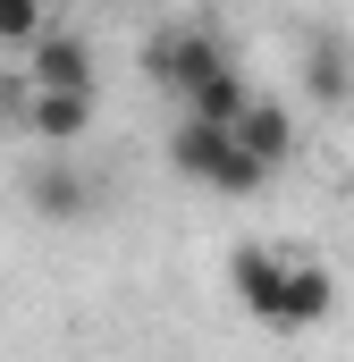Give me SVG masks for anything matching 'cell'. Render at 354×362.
<instances>
[{"mask_svg": "<svg viewBox=\"0 0 354 362\" xmlns=\"http://www.w3.org/2000/svg\"><path fill=\"white\" fill-rule=\"evenodd\" d=\"M278 278H287V253H278V245H236V253H228V286H236V303H245L262 329H270V312H278Z\"/></svg>", "mask_w": 354, "mask_h": 362, "instance_id": "8992f818", "label": "cell"}, {"mask_svg": "<svg viewBox=\"0 0 354 362\" xmlns=\"http://www.w3.org/2000/svg\"><path fill=\"white\" fill-rule=\"evenodd\" d=\"M144 68H152V85H169L177 101H185L194 85H211V76L236 68V59H228V42L202 34V25H161V34L144 42Z\"/></svg>", "mask_w": 354, "mask_h": 362, "instance_id": "7a4b0ae2", "label": "cell"}, {"mask_svg": "<svg viewBox=\"0 0 354 362\" xmlns=\"http://www.w3.org/2000/svg\"><path fill=\"white\" fill-rule=\"evenodd\" d=\"M228 135H236V152H245V160L278 169V160L295 152V110H287V101H270V93H253V101H245V118H236Z\"/></svg>", "mask_w": 354, "mask_h": 362, "instance_id": "5b68a950", "label": "cell"}, {"mask_svg": "<svg viewBox=\"0 0 354 362\" xmlns=\"http://www.w3.org/2000/svg\"><path fill=\"white\" fill-rule=\"evenodd\" d=\"M17 127L42 135V144H76V135L93 127V93H25Z\"/></svg>", "mask_w": 354, "mask_h": 362, "instance_id": "52a82bcc", "label": "cell"}, {"mask_svg": "<svg viewBox=\"0 0 354 362\" xmlns=\"http://www.w3.org/2000/svg\"><path fill=\"white\" fill-rule=\"evenodd\" d=\"M17 85H25V93H93V42L68 34V25H51V34L25 51Z\"/></svg>", "mask_w": 354, "mask_h": 362, "instance_id": "3957f363", "label": "cell"}, {"mask_svg": "<svg viewBox=\"0 0 354 362\" xmlns=\"http://www.w3.org/2000/svg\"><path fill=\"white\" fill-rule=\"evenodd\" d=\"M245 101H253L245 68H219L211 85H194V93H185V118H194V127H219V135H228V127L245 118Z\"/></svg>", "mask_w": 354, "mask_h": 362, "instance_id": "ba28073f", "label": "cell"}, {"mask_svg": "<svg viewBox=\"0 0 354 362\" xmlns=\"http://www.w3.org/2000/svg\"><path fill=\"white\" fill-rule=\"evenodd\" d=\"M169 169H177L185 185H211V194H253V185L270 177L262 160H245V152H236V135L194 127V118H177V135H169Z\"/></svg>", "mask_w": 354, "mask_h": 362, "instance_id": "6da1fadb", "label": "cell"}, {"mask_svg": "<svg viewBox=\"0 0 354 362\" xmlns=\"http://www.w3.org/2000/svg\"><path fill=\"white\" fill-rule=\"evenodd\" d=\"M42 34H51V17H42V0H0V42H25V51H34Z\"/></svg>", "mask_w": 354, "mask_h": 362, "instance_id": "30bf717a", "label": "cell"}, {"mask_svg": "<svg viewBox=\"0 0 354 362\" xmlns=\"http://www.w3.org/2000/svg\"><path fill=\"white\" fill-rule=\"evenodd\" d=\"M34 211H51V219H76V211H85V177H68V169L34 177Z\"/></svg>", "mask_w": 354, "mask_h": 362, "instance_id": "9c48e42d", "label": "cell"}, {"mask_svg": "<svg viewBox=\"0 0 354 362\" xmlns=\"http://www.w3.org/2000/svg\"><path fill=\"white\" fill-rule=\"evenodd\" d=\"M329 303H338V278L321 270L312 253H287V278H278V312H270V329H321L329 320Z\"/></svg>", "mask_w": 354, "mask_h": 362, "instance_id": "277c9868", "label": "cell"}]
</instances>
